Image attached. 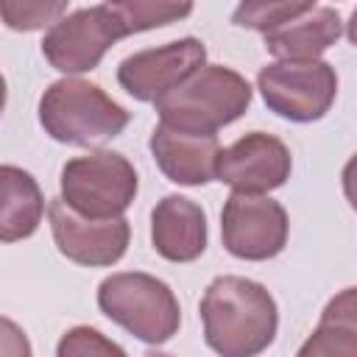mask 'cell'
Masks as SVG:
<instances>
[{
  "instance_id": "1",
  "label": "cell",
  "mask_w": 357,
  "mask_h": 357,
  "mask_svg": "<svg viewBox=\"0 0 357 357\" xmlns=\"http://www.w3.org/2000/svg\"><path fill=\"white\" fill-rule=\"evenodd\" d=\"M204 340L220 357H259L276 337L279 310L254 279L218 276L201 298Z\"/></svg>"
},
{
  "instance_id": "2",
  "label": "cell",
  "mask_w": 357,
  "mask_h": 357,
  "mask_svg": "<svg viewBox=\"0 0 357 357\" xmlns=\"http://www.w3.org/2000/svg\"><path fill=\"white\" fill-rule=\"evenodd\" d=\"M131 114L98 84L84 78L53 81L39 98V123L45 134L64 145H103L114 139Z\"/></svg>"
},
{
  "instance_id": "3",
  "label": "cell",
  "mask_w": 357,
  "mask_h": 357,
  "mask_svg": "<svg viewBox=\"0 0 357 357\" xmlns=\"http://www.w3.org/2000/svg\"><path fill=\"white\" fill-rule=\"evenodd\" d=\"M251 84L231 67L206 64L187 84L159 98V123L192 134H215L251 106Z\"/></svg>"
},
{
  "instance_id": "4",
  "label": "cell",
  "mask_w": 357,
  "mask_h": 357,
  "mask_svg": "<svg viewBox=\"0 0 357 357\" xmlns=\"http://www.w3.org/2000/svg\"><path fill=\"white\" fill-rule=\"evenodd\" d=\"M100 312L128 329L137 340L162 346L181 326V307L176 293L156 276L142 271L112 273L98 287Z\"/></svg>"
},
{
  "instance_id": "5",
  "label": "cell",
  "mask_w": 357,
  "mask_h": 357,
  "mask_svg": "<svg viewBox=\"0 0 357 357\" xmlns=\"http://www.w3.org/2000/svg\"><path fill=\"white\" fill-rule=\"evenodd\" d=\"M61 201L89 220H114L137 198L134 165L114 151H92L61 167Z\"/></svg>"
},
{
  "instance_id": "6",
  "label": "cell",
  "mask_w": 357,
  "mask_h": 357,
  "mask_svg": "<svg viewBox=\"0 0 357 357\" xmlns=\"http://www.w3.org/2000/svg\"><path fill=\"white\" fill-rule=\"evenodd\" d=\"M123 36H131V31L117 8V0L98 3L78 8L47 28L42 39V56L53 70L78 75L95 70L106 50Z\"/></svg>"
},
{
  "instance_id": "7",
  "label": "cell",
  "mask_w": 357,
  "mask_h": 357,
  "mask_svg": "<svg viewBox=\"0 0 357 357\" xmlns=\"http://www.w3.org/2000/svg\"><path fill=\"white\" fill-rule=\"evenodd\" d=\"M257 89L273 114L290 123H315L335 103L337 73L321 59L273 61L259 70Z\"/></svg>"
},
{
  "instance_id": "8",
  "label": "cell",
  "mask_w": 357,
  "mask_h": 357,
  "mask_svg": "<svg viewBox=\"0 0 357 357\" xmlns=\"http://www.w3.org/2000/svg\"><path fill=\"white\" fill-rule=\"evenodd\" d=\"M290 220L279 201L268 195L231 192L220 212V237L231 257L265 262L287 245Z\"/></svg>"
},
{
  "instance_id": "9",
  "label": "cell",
  "mask_w": 357,
  "mask_h": 357,
  "mask_svg": "<svg viewBox=\"0 0 357 357\" xmlns=\"http://www.w3.org/2000/svg\"><path fill=\"white\" fill-rule=\"evenodd\" d=\"M204 61V42L195 36H184L162 47H148L126 56L117 67V81L131 98L142 103H156L159 98L187 84L201 67H206Z\"/></svg>"
},
{
  "instance_id": "10",
  "label": "cell",
  "mask_w": 357,
  "mask_h": 357,
  "mask_svg": "<svg viewBox=\"0 0 357 357\" xmlns=\"http://www.w3.org/2000/svg\"><path fill=\"white\" fill-rule=\"evenodd\" d=\"M47 218L56 248L75 265L106 268L114 265L128 248L131 226L126 218L89 220L73 212L61 198H53L47 204Z\"/></svg>"
},
{
  "instance_id": "11",
  "label": "cell",
  "mask_w": 357,
  "mask_h": 357,
  "mask_svg": "<svg viewBox=\"0 0 357 357\" xmlns=\"http://www.w3.org/2000/svg\"><path fill=\"white\" fill-rule=\"evenodd\" d=\"M293 159L287 145L265 131H251L220 151L215 178L234 192L265 195L290 178Z\"/></svg>"
},
{
  "instance_id": "12",
  "label": "cell",
  "mask_w": 357,
  "mask_h": 357,
  "mask_svg": "<svg viewBox=\"0 0 357 357\" xmlns=\"http://www.w3.org/2000/svg\"><path fill=\"white\" fill-rule=\"evenodd\" d=\"M148 148L156 167L173 184H184V187L209 184L218 173V159L223 151L218 134H192V131L167 128L162 123L153 128Z\"/></svg>"
},
{
  "instance_id": "13",
  "label": "cell",
  "mask_w": 357,
  "mask_h": 357,
  "mask_svg": "<svg viewBox=\"0 0 357 357\" xmlns=\"http://www.w3.org/2000/svg\"><path fill=\"white\" fill-rule=\"evenodd\" d=\"M151 243L167 262H192L206 251V215L184 195H165L151 212Z\"/></svg>"
},
{
  "instance_id": "14",
  "label": "cell",
  "mask_w": 357,
  "mask_h": 357,
  "mask_svg": "<svg viewBox=\"0 0 357 357\" xmlns=\"http://www.w3.org/2000/svg\"><path fill=\"white\" fill-rule=\"evenodd\" d=\"M343 22L332 6H312L301 17L265 33V47L279 61H315L340 39Z\"/></svg>"
},
{
  "instance_id": "15",
  "label": "cell",
  "mask_w": 357,
  "mask_h": 357,
  "mask_svg": "<svg viewBox=\"0 0 357 357\" xmlns=\"http://www.w3.org/2000/svg\"><path fill=\"white\" fill-rule=\"evenodd\" d=\"M0 187H3V209H0V240L14 243L31 237L45 215V198L36 178L14 165L0 167Z\"/></svg>"
},
{
  "instance_id": "16",
  "label": "cell",
  "mask_w": 357,
  "mask_h": 357,
  "mask_svg": "<svg viewBox=\"0 0 357 357\" xmlns=\"http://www.w3.org/2000/svg\"><path fill=\"white\" fill-rule=\"evenodd\" d=\"M296 357H357V287L340 290Z\"/></svg>"
},
{
  "instance_id": "17",
  "label": "cell",
  "mask_w": 357,
  "mask_h": 357,
  "mask_svg": "<svg viewBox=\"0 0 357 357\" xmlns=\"http://www.w3.org/2000/svg\"><path fill=\"white\" fill-rule=\"evenodd\" d=\"M312 6H315V3H310V0H268V3L262 0V3H240V6L234 8L231 20H234V25H240V28H251V31H262V36H265V33L282 28L284 22L301 17V14L310 11Z\"/></svg>"
},
{
  "instance_id": "18",
  "label": "cell",
  "mask_w": 357,
  "mask_h": 357,
  "mask_svg": "<svg viewBox=\"0 0 357 357\" xmlns=\"http://www.w3.org/2000/svg\"><path fill=\"white\" fill-rule=\"evenodd\" d=\"M117 8L131 33L162 28L192 14L190 3H165V0H117Z\"/></svg>"
},
{
  "instance_id": "19",
  "label": "cell",
  "mask_w": 357,
  "mask_h": 357,
  "mask_svg": "<svg viewBox=\"0 0 357 357\" xmlns=\"http://www.w3.org/2000/svg\"><path fill=\"white\" fill-rule=\"evenodd\" d=\"M3 22L11 31H36L45 25H56L61 17H67V3L64 0H6L0 3Z\"/></svg>"
},
{
  "instance_id": "20",
  "label": "cell",
  "mask_w": 357,
  "mask_h": 357,
  "mask_svg": "<svg viewBox=\"0 0 357 357\" xmlns=\"http://www.w3.org/2000/svg\"><path fill=\"white\" fill-rule=\"evenodd\" d=\"M56 357H128L114 340L92 326H73L61 335Z\"/></svg>"
},
{
  "instance_id": "21",
  "label": "cell",
  "mask_w": 357,
  "mask_h": 357,
  "mask_svg": "<svg viewBox=\"0 0 357 357\" xmlns=\"http://www.w3.org/2000/svg\"><path fill=\"white\" fill-rule=\"evenodd\" d=\"M0 346H3V357H31V343L11 318L0 321Z\"/></svg>"
},
{
  "instance_id": "22",
  "label": "cell",
  "mask_w": 357,
  "mask_h": 357,
  "mask_svg": "<svg viewBox=\"0 0 357 357\" xmlns=\"http://www.w3.org/2000/svg\"><path fill=\"white\" fill-rule=\"evenodd\" d=\"M343 192H346V201L351 204V209L357 212V153L346 162V167H343Z\"/></svg>"
},
{
  "instance_id": "23",
  "label": "cell",
  "mask_w": 357,
  "mask_h": 357,
  "mask_svg": "<svg viewBox=\"0 0 357 357\" xmlns=\"http://www.w3.org/2000/svg\"><path fill=\"white\" fill-rule=\"evenodd\" d=\"M346 33H349V42L357 47V8L351 11V17H349V22H346Z\"/></svg>"
},
{
  "instance_id": "24",
  "label": "cell",
  "mask_w": 357,
  "mask_h": 357,
  "mask_svg": "<svg viewBox=\"0 0 357 357\" xmlns=\"http://www.w3.org/2000/svg\"><path fill=\"white\" fill-rule=\"evenodd\" d=\"M145 357H170V354H165V351H148Z\"/></svg>"
}]
</instances>
